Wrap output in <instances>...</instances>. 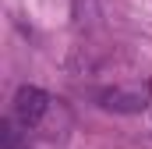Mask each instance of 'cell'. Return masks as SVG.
Wrapping results in <instances>:
<instances>
[{"mask_svg": "<svg viewBox=\"0 0 152 149\" xmlns=\"http://www.w3.org/2000/svg\"><path fill=\"white\" fill-rule=\"evenodd\" d=\"M99 107L113 114H142L152 100V85L149 82H131V85H113V89H103L99 96Z\"/></svg>", "mask_w": 152, "mask_h": 149, "instance_id": "1", "label": "cell"}, {"mask_svg": "<svg viewBox=\"0 0 152 149\" xmlns=\"http://www.w3.org/2000/svg\"><path fill=\"white\" fill-rule=\"evenodd\" d=\"M50 110V96L36 89V85H21L18 92H14V121L21 124V128H36L39 121L46 117Z\"/></svg>", "mask_w": 152, "mask_h": 149, "instance_id": "2", "label": "cell"}, {"mask_svg": "<svg viewBox=\"0 0 152 149\" xmlns=\"http://www.w3.org/2000/svg\"><path fill=\"white\" fill-rule=\"evenodd\" d=\"M0 149H25V139H21V131H18V121H14V117L0 124Z\"/></svg>", "mask_w": 152, "mask_h": 149, "instance_id": "3", "label": "cell"}]
</instances>
